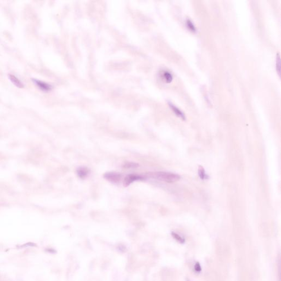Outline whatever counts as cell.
Returning a JSON list of instances; mask_svg holds the SVG:
<instances>
[{
	"label": "cell",
	"mask_w": 281,
	"mask_h": 281,
	"mask_svg": "<svg viewBox=\"0 0 281 281\" xmlns=\"http://www.w3.org/2000/svg\"><path fill=\"white\" fill-rule=\"evenodd\" d=\"M148 175L150 178L167 183L176 182L181 178L180 176L178 174L164 171L149 172L148 173Z\"/></svg>",
	"instance_id": "6da1fadb"
},
{
	"label": "cell",
	"mask_w": 281,
	"mask_h": 281,
	"mask_svg": "<svg viewBox=\"0 0 281 281\" xmlns=\"http://www.w3.org/2000/svg\"><path fill=\"white\" fill-rule=\"evenodd\" d=\"M122 176L118 172H108L103 175V178L107 181L112 183H118L119 182Z\"/></svg>",
	"instance_id": "7a4b0ae2"
},
{
	"label": "cell",
	"mask_w": 281,
	"mask_h": 281,
	"mask_svg": "<svg viewBox=\"0 0 281 281\" xmlns=\"http://www.w3.org/2000/svg\"><path fill=\"white\" fill-rule=\"evenodd\" d=\"M144 178L140 176V175H133V174H130V175H127L124 180L123 185L125 187H127L129 186H130L131 183H133V182L136 181H142L144 180Z\"/></svg>",
	"instance_id": "3957f363"
},
{
	"label": "cell",
	"mask_w": 281,
	"mask_h": 281,
	"mask_svg": "<svg viewBox=\"0 0 281 281\" xmlns=\"http://www.w3.org/2000/svg\"><path fill=\"white\" fill-rule=\"evenodd\" d=\"M77 173L79 178L81 179H85L88 177L90 173V170L87 167H81L77 169Z\"/></svg>",
	"instance_id": "277c9868"
},
{
	"label": "cell",
	"mask_w": 281,
	"mask_h": 281,
	"mask_svg": "<svg viewBox=\"0 0 281 281\" xmlns=\"http://www.w3.org/2000/svg\"><path fill=\"white\" fill-rule=\"evenodd\" d=\"M33 81L37 85V86L42 90L45 91H49L52 88V86L47 83H46V82H43L40 80H37L34 79Z\"/></svg>",
	"instance_id": "5b68a950"
},
{
	"label": "cell",
	"mask_w": 281,
	"mask_h": 281,
	"mask_svg": "<svg viewBox=\"0 0 281 281\" xmlns=\"http://www.w3.org/2000/svg\"><path fill=\"white\" fill-rule=\"evenodd\" d=\"M169 105L170 106L171 109H172V111L175 113L178 117H180L181 119L183 120L186 119V117L185 115L184 114L183 112L181 111L180 109H178L177 107L173 105L172 103H169Z\"/></svg>",
	"instance_id": "8992f818"
},
{
	"label": "cell",
	"mask_w": 281,
	"mask_h": 281,
	"mask_svg": "<svg viewBox=\"0 0 281 281\" xmlns=\"http://www.w3.org/2000/svg\"><path fill=\"white\" fill-rule=\"evenodd\" d=\"M8 77L9 78V79H10L11 81L12 82V83H13V84L16 85L17 87H18V88H24V85H23V84L17 77H15L14 75H13L12 74H9Z\"/></svg>",
	"instance_id": "52a82bcc"
},
{
	"label": "cell",
	"mask_w": 281,
	"mask_h": 281,
	"mask_svg": "<svg viewBox=\"0 0 281 281\" xmlns=\"http://www.w3.org/2000/svg\"><path fill=\"white\" fill-rule=\"evenodd\" d=\"M198 175L202 180H205L208 178V176L205 173L204 167L200 165L199 166V169H198Z\"/></svg>",
	"instance_id": "ba28073f"
},
{
	"label": "cell",
	"mask_w": 281,
	"mask_h": 281,
	"mask_svg": "<svg viewBox=\"0 0 281 281\" xmlns=\"http://www.w3.org/2000/svg\"><path fill=\"white\" fill-rule=\"evenodd\" d=\"M139 165L133 162H127L123 165V167L125 169H135L138 167Z\"/></svg>",
	"instance_id": "9c48e42d"
},
{
	"label": "cell",
	"mask_w": 281,
	"mask_h": 281,
	"mask_svg": "<svg viewBox=\"0 0 281 281\" xmlns=\"http://www.w3.org/2000/svg\"><path fill=\"white\" fill-rule=\"evenodd\" d=\"M172 236L174 237V238H175L177 241L178 242L181 244H183L185 242V238H183V237H182L178 234H176L175 232H172Z\"/></svg>",
	"instance_id": "30bf717a"
},
{
	"label": "cell",
	"mask_w": 281,
	"mask_h": 281,
	"mask_svg": "<svg viewBox=\"0 0 281 281\" xmlns=\"http://www.w3.org/2000/svg\"><path fill=\"white\" fill-rule=\"evenodd\" d=\"M163 75H164V77L165 80L167 82H168V83H170V82H171L172 80V75L170 72H165L163 74Z\"/></svg>",
	"instance_id": "8fae6325"
},
{
	"label": "cell",
	"mask_w": 281,
	"mask_h": 281,
	"mask_svg": "<svg viewBox=\"0 0 281 281\" xmlns=\"http://www.w3.org/2000/svg\"><path fill=\"white\" fill-rule=\"evenodd\" d=\"M186 24L187 26L188 27V29L190 30L192 32H194L196 31V28L194 26V25L193 24L192 21H191L189 19H187L186 21Z\"/></svg>",
	"instance_id": "7c38bea8"
},
{
	"label": "cell",
	"mask_w": 281,
	"mask_h": 281,
	"mask_svg": "<svg viewBox=\"0 0 281 281\" xmlns=\"http://www.w3.org/2000/svg\"><path fill=\"white\" fill-rule=\"evenodd\" d=\"M281 60H280V57L279 55L278 54L276 58V69L277 71L278 72L279 75H280V68H281Z\"/></svg>",
	"instance_id": "4fadbf2b"
},
{
	"label": "cell",
	"mask_w": 281,
	"mask_h": 281,
	"mask_svg": "<svg viewBox=\"0 0 281 281\" xmlns=\"http://www.w3.org/2000/svg\"><path fill=\"white\" fill-rule=\"evenodd\" d=\"M194 270L197 273H200L202 271V268H201V266L200 265V264L198 262H197L194 265Z\"/></svg>",
	"instance_id": "5bb4252c"
},
{
	"label": "cell",
	"mask_w": 281,
	"mask_h": 281,
	"mask_svg": "<svg viewBox=\"0 0 281 281\" xmlns=\"http://www.w3.org/2000/svg\"><path fill=\"white\" fill-rule=\"evenodd\" d=\"M36 244L34 243H32V242H28L27 243H25V244H23L21 245L20 248H25V247H36Z\"/></svg>",
	"instance_id": "9a60e30c"
}]
</instances>
